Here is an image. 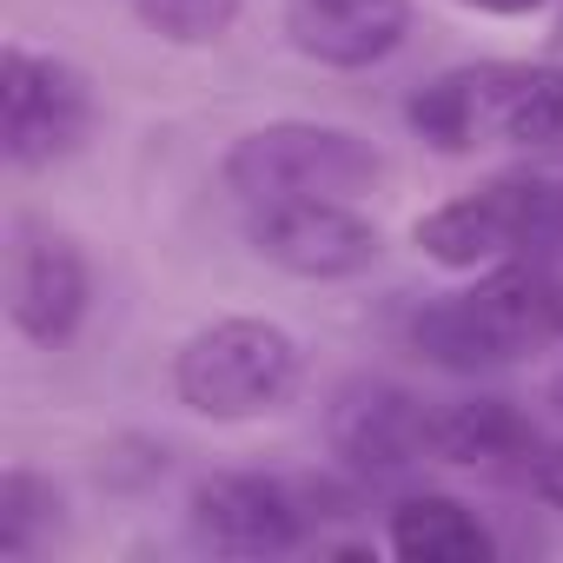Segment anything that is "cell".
<instances>
[{"instance_id":"cell-1","label":"cell","mask_w":563,"mask_h":563,"mask_svg":"<svg viewBox=\"0 0 563 563\" xmlns=\"http://www.w3.org/2000/svg\"><path fill=\"white\" fill-rule=\"evenodd\" d=\"M550 345H563V278L543 258H504L477 286L411 312V352L451 378L504 372Z\"/></svg>"},{"instance_id":"cell-2","label":"cell","mask_w":563,"mask_h":563,"mask_svg":"<svg viewBox=\"0 0 563 563\" xmlns=\"http://www.w3.org/2000/svg\"><path fill=\"white\" fill-rule=\"evenodd\" d=\"M411 133L444 153L464 159L477 146H556L563 140V67L556 60H471V67H444L438 80H424L405 100Z\"/></svg>"},{"instance_id":"cell-3","label":"cell","mask_w":563,"mask_h":563,"mask_svg":"<svg viewBox=\"0 0 563 563\" xmlns=\"http://www.w3.org/2000/svg\"><path fill=\"white\" fill-rule=\"evenodd\" d=\"M306 385V345L258 312H225L173 352V398L212 424H252L286 411Z\"/></svg>"},{"instance_id":"cell-4","label":"cell","mask_w":563,"mask_h":563,"mask_svg":"<svg viewBox=\"0 0 563 563\" xmlns=\"http://www.w3.org/2000/svg\"><path fill=\"white\" fill-rule=\"evenodd\" d=\"M219 179L239 206H272V199H365L385 179V153L378 140L332 126V120H265L245 126L225 159Z\"/></svg>"},{"instance_id":"cell-5","label":"cell","mask_w":563,"mask_h":563,"mask_svg":"<svg viewBox=\"0 0 563 563\" xmlns=\"http://www.w3.org/2000/svg\"><path fill=\"white\" fill-rule=\"evenodd\" d=\"M100 126V93L80 60L8 41L0 47V153L14 173H54L74 153H87Z\"/></svg>"},{"instance_id":"cell-6","label":"cell","mask_w":563,"mask_h":563,"mask_svg":"<svg viewBox=\"0 0 563 563\" xmlns=\"http://www.w3.org/2000/svg\"><path fill=\"white\" fill-rule=\"evenodd\" d=\"M245 245L286 278L339 286V278L378 265L385 232L358 199H272V206H245Z\"/></svg>"},{"instance_id":"cell-7","label":"cell","mask_w":563,"mask_h":563,"mask_svg":"<svg viewBox=\"0 0 563 563\" xmlns=\"http://www.w3.org/2000/svg\"><path fill=\"white\" fill-rule=\"evenodd\" d=\"M87 312H93L87 245L54 219L21 212L14 245H8V319H14V332L41 352H60L87 332Z\"/></svg>"},{"instance_id":"cell-8","label":"cell","mask_w":563,"mask_h":563,"mask_svg":"<svg viewBox=\"0 0 563 563\" xmlns=\"http://www.w3.org/2000/svg\"><path fill=\"white\" fill-rule=\"evenodd\" d=\"M325 444H332L339 471L358 484L405 477L431 457V398H418L398 378L358 372L325 398Z\"/></svg>"},{"instance_id":"cell-9","label":"cell","mask_w":563,"mask_h":563,"mask_svg":"<svg viewBox=\"0 0 563 563\" xmlns=\"http://www.w3.org/2000/svg\"><path fill=\"white\" fill-rule=\"evenodd\" d=\"M186 530L212 556H292L312 543L299 484L265 471H206L186 490Z\"/></svg>"},{"instance_id":"cell-10","label":"cell","mask_w":563,"mask_h":563,"mask_svg":"<svg viewBox=\"0 0 563 563\" xmlns=\"http://www.w3.org/2000/svg\"><path fill=\"white\" fill-rule=\"evenodd\" d=\"M411 34V0H286V41L299 60L365 74Z\"/></svg>"},{"instance_id":"cell-11","label":"cell","mask_w":563,"mask_h":563,"mask_svg":"<svg viewBox=\"0 0 563 563\" xmlns=\"http://www.w3.org/2000/svg\"><path fill=\"white\" fill-rule=\"evenodd\" d=\"M537 424L523 418L517 398L504 391H471V398H431V457L457 471H490V477H523L537 451Z\"/></svg>"},{"instance_id":"cell-12","label":"cell","mask_w":563,"mask_h":563,"mask_svg":"<svg viewBox=\"0 0 563 563\" xmlns=\"http://www.w3.org/2000/svg\"><path fill=\"white\" fill-rule=\"evenodd\" d=\"M385 550L398 563H490L497 537H490V523L464 497H451V490H411L385 517Z\"/></svg>"},{"instance_id":"cell-13","label":"cell","mask_w":563,"mask_h":563,"mask_svg":"<svg viewBox=\"0 0 563 563\" xmlns=\"http://www.w3.org/2000/svg\"><path fill=\"white\" fill-rule=\"evenodd\" d=\"M60 530H67V497L47 471H34V464L0 471V556L34 563Z\"/></svg>"},{"instance_id":"cell-14","label":"cell","mask_w":563,"mask_h":563,"mask_svg":"<svg viewBox=\"0 0 563 563\" xmlns=\"http://www.w3.org/2000/svg\"><path fill=\"white\" fill-rule=\"evenodd\" d=\"M133 8V21L153 34V41H166V47H219L232 27H239V14H245V0H126Z\"/></svg>"},{"instance_id":"cell-15","label":"cell","mask_w":563,"mask_h":563,"mask_svg":"<svg viewBox=\"0 0 563 563\" xmlns=\"http://www.w3.org/2000/svg\"><path fill=\"white\" fill-rule=\"evenodd\" d=\"M166 477V444H146V438H120L100 451V484H120V490H140Z\"/></svg>"},{"instance_id":"cell-16","label":"cell","mask_w":563,"mask_h":563,"mask_svg":"<svg viewBox=\"0 0 563 563\" xmlns=\"http://www.w3.org/2000/svg\"><path fill=\"white\" fill-rule=\"evenodd\" d=\"M523 484H530V497H537V504L563 510V438H543V444L530 451V471H523Z\"/></svg>"},{"instance_id":"cell-17","label":"cell","mask_w":563,"mask_h":563,"mask_svg":"<svg viewBox=\"0 0 563 563\" xmlns=\"http://www.w3.org/2000/svg\"><path fill=\"white\" fill-rule=\"evenodd\" d=\"M457 8H471V14H497V21H523V14L550 8V0H457Z\"/></svg>"},{"instance_id":"cell-18","label":"cell","mask_w":563,"mask_h":563,"mask_svg":"<svg viewBox=\"0 0 563 563\" xmlns=\"http://www.w3.org/2000/svg\"><path fill=\"white\" fill-rule=\"evenodd\" d=\"M550 405H556V411H563V378H550Z\"/></svg>"},{"instance_id":"cell-19","label":"cell","mask_w":563,"mask_h":563,"mask_svg":"<svg viewBox=\"0 0 563 563\" xmlns=\"http://www.w3.org/2000/svg\"><path fill=\"white\" fill-rule=\"evenodd\" d=\"M556 47H563V0H556Z\"/></svg>"}]
</instances>
